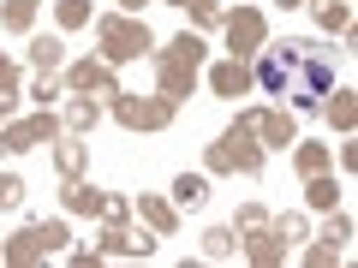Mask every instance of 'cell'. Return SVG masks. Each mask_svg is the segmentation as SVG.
<instances>
[{
    "label": "cell",
    "mask_w": 358,
    "mask_h": 268,
    "mask_svg": "<svg viewBox=\"0 0 358 268\" xmlns=\"http://www.w3.org/2000/svg\"><path fill=\"white\" fill-rule=\"evenodd\" d=\"M197 72H203V36H173L162 48V60H155V77H162V96L167 102H179V96H192V84H197Z\"/></svg>",
    "instance_id": "1"
},
{
    "label": "cell",
    "mask_w": 358,
    "mask_h": 268,
    "mask_svg": "<svg viewBox=\"0 0 358 268\" xmlns=\"http://www.w3.org/2000/svg\"><path fill=\"white\" fill-rule=\"evenodd\" d=\"M334 89V66L317 54V42H293V72H287V102L293 107H317Z\"/></svg>",
    "instance_id": "2"
},
{
    "label": "cell",
    "mask_w": 358,
    "mask_h": 268,
    "mask_svg": "<svg viewBox=\"0 0 358 268\" xmlns=\"http://www.w3.org/2000/svg\"><path fill=\"white\" fill-rule=\"evenodd\" d=\"M209 173H263V143L245 119H233L215 143H209Z\"/></svg>",
    "instance_id": "3"
},
{
    "label": "cell",
    "mask_w": 358,
    "mask_h": 268,
    "mask_svg": "<svg viewBox=\"0 0 358 268\" xmlns=\"http://www.w3.org/2000/svg\"><path fill=\"white\" fill-rule=\"evenodd\" d=\"M66 221H30V227H18L13 239H6V251H0V262H13V268H30V262H42V256H54V251H66Z\"/></svg>",
    "instance_id": "4"
},
{
    "label": "cell",
    "mask_w": 358,
    "mask_h": 268,
    "mask_svg": "<svg viewBox=\"0 0 358 268\" xmlns=\"http://www.w3.org/2000/svg\"><path fill=\"white\" fill-rule=\"evenodd\" d=\"M96 42H102L108 66L143 60V54L155 48V36H150V24H143V18H96Z\"/></svg>",
    "instance_id": "5"
},
{
    "label": "cell",
    "mask_w": 358,
    "mask_h": 268,
    "mask_svg": "<svg viewBox=\"0 0 358 268\" xmlns=\"http://www.w3.org/2000/svg\"><path fill=\"white\" fill-rule=\"evenodd\" d=\"M173 107L179 102H167V96H126V89L114 96V119L126 131H162V126H173Z\"/></svg>",
    "instance_id": "6"
},
{
    "label": "cell",
    "mask_w": 358,
    "mask_h": 268,
    "mask_svg": "<svg viewBox=\"0 0 358 268\" xmlns=\"http://www.w3.org/2000/svg\"><path fill=\"white\" fill-rule=\"evenodd\" d=\"M60 197H66L72 215H102V221H126V215H131L126 197H108V191H96V185H84V179H66Z\"/></svg>",
    "instance_id": "7"
},
{
    "label": "cell",
    "mask_w": 358,
    "mask_h": 268,
    "mask_svg": "<svg viewBox=\"0 0 358 268\" xmlns=\"http://www.w3.org/2000/svg\"><path fill=\"white\" fill-rule=\"evenodd\" d=\"M60 126H66V119H60V114H48V107H42L36 119H13V126L0 131V149H13V155H24V149H36V143H54V137H60Z\"/></svg>",
    "instance_id": "8"
},
{
    "label": "cell",
    "mask_w": 358,
    "mask_h": 268,
    "mask_svg": "<svg viewBox=\"0 0 358 268\" xmlns=\"http://www.w3.org/2000/svg\"><path fill=\"white\" fill-rule=\"evenodd\" d=\"M221 30H227L233 60L257 54V48H263V36H268V24H263V13H257V6H239V13H227V18H221Z\"/></svg>",
    "instance_id": "9"
},
{
    "label": "cell",
    "mask_w": 358,
    "mask_h": 268,
    "mask_svg": "<svg viewBox=\"0 0 358 268\" xmlns=\"http://www.w3.org/2000/svg\"><path fill=\"white\" fill-rule=\"evenodd\" d=\"M66 84L78 89V96H120V77L108 60H78L72 72H66Z\"/></svg>",
    "instance_id": "10"
},
{
    "label": "cell",
    "mask_w": 358,
    "mask_h": 268,
    "mask_svg": "<svg viewBox=\"0 0 358 268\" xmlns=\"http://www.w3.org/2000/svg\"><path fill=\"white\" fill-rule=\"evenodd\" d=\"M251 239H245V262H257V268H275V262H287V239L275 232V221H257V227H245Z\"/></svg>",
    "instance_id": "11"
},
{
    "label": "cell",
    "mask_w": 358,
    "mask_h": 268,
    "mask_svg": "<svg viewBox=\"0 0 358 268\" xmlns=\"http://www.w3.org/2000/svg\"><path fill=\"white\" fill-rule=\"evenodd\" d=\"M96 251H102V256H155V239L126 232V221H108L102 239H96Z\"/></svg>",
    "instance_id": "12"
},
{
    "label": "cell",
    "mask_w": 358,
    "mask_h": 268,
    "mask_svg": "<svg viewBox=\"0 0 358 268\" xmlns=\"http://www.w3.org/2000/svg\"><path fill=\"white\" fill-rule=\"evenodd\" d=\"M239 119L257 131V137H268V143H299L293 119H287V114H275V107H251V114H239Z\"/></svg>",
    "instance_id": "13"
},
{
    "label": "cell",
    "mask_w": 358,
    "mask_h": 268,
    "mask_svg": "<svg viewBox=\"0 0 358 268\" xmlns=\"http://www.w3.org/2000/svg\"><path fill=\"white\" fill-rule=\"evenodd\" d=\"M131 209H138V215H143V227H150V232H162V239H167V232H179V209L167 203V197H150V191H143Z\"/></svg>",
    "instance_id": "14"
},
{
    "label": "cell",
    "mask_w": 358,
    "mask_h": 268,
    "mask_svg": "<svg viewBox=\"0 0 358 268\" xmlns=\"http://www.w3.org/2000/svg\"><path fill=\"white\" fill-rule=\"evenodd\" d=\"M209 89H215V96H245V89H251V66L245 60H221L215 72H209Z\"/></svg>",
    "instance_id": "15"
},
{
    "label": "cell",
    "mask_w": 358,
    "mask_h": 268,
    "mask_svg": "<svg viewBox=\"0 0 358 268\" xmlns=\"http://www.w3.org/2000/svg\"><path fill=\"white\" fill-rule=\"evenodd\" d=\"M60 60H66V42L60 36H36V42H30V66H36L42 77L60 72Z\"/></svg>",
    "instance_id": "16"
},
{
    "label": "cell",
    "mask_w": 358,
    "mask_h": 268,
    "mask_svg": "<svg viewBox=\"0 0 358 268\" xmlns=\"http://www.w3.org/2000/svg\"><path fill=\"white\" fill-rule=\"evenodd\" d=\"M173 203H179V209H203V203H209V179L179 173V179H173Z\"/></svg>",
    "instance_id": "17"
},
{
    "label": "cell",
    "mask_w": 358,
    "mask_h": 268,
    "mask_svg": "<svg viewBox=\"0 0 358 268\" xmlns=\"http://www.w3.org/2000/svg\"><path fill=\"white\" fill-rule=\"evenodd\" d=\"M293 167H299L305 179L329 173V143H299V149H293Z\"/></svg>",
    "instance_id": "18"
},
{
    "label": "cell",
    "mask_w": 358,
    "mask_h": 268,
    "mask_svg": "<svg viewBox=\"0 0 358 268\" xmlns=\"http://www.w3.org/2000/svg\"><path fill=\"white\" fill-rule=\"evenodd\" d=\"M233 251H239V239H233V227H209V232H203V256H209V262H227Z\"/></svg>",
    "instance_id": "19"
},
{
    "label": "cell",
    "mask_w": 358,
    "mask_h": 268,
    "mask_svg": "<svg viewBox=\"0 0 358 268\" xmlns=\"http://www.w3.org/2000/svg\"><path fill=\"white\" fill-rule=\"evenodd\" d=\"M329 119L341 131H352L358 126V102H352V89H334V102H329Z\"/></svg>",
    "instance_id": "20"
},
{
    "label": "cell",
    "mask_w": 358,
    "mask_h": 268,
    "mask_svg": "<svg viewBox=\"0 0 358 268\" xmlns=\"http://www.w3.org/2000/svg\"><path fill=\"white\" fill-rule=\"evenodd\" d=\"M305 197H310V209H322V215H329L341 191H334V179H329V173H317V179H305Z\"/></svg>",
    "instance_id": "21"
},
{
    "label": "cell",
    "mask_w": 358,
    "mask_h": 268,
    "mask_svg": "<svg viewBox=\"0 0 358 268\" xmlns=\"http://www.w3.org/2000/svg\"><path fill=\"white\" fill-rule=\"evenodd\" d=\"M30 18H36V0H6V13H0V24L24 36V30H30Z\"/></svg>",
    "instance_id": "22"
},
{
    "label": "cell",
    "mask_w": 358,
    "mask_h": 268,
    "mask_svg": "<svg viewBox=\"0 0 358 268\" xmlns=\"http://www.w3.org/2000/svg\"><path fill=\"white\" fill-rule=\"evenodd\" d=\"M54 18H60V30H84L90 24V0H60Z\"/></svg>",
    "instance_id": "23"
},
{
    "label": "cell",
    "mask_w": 358,
    "mask_h": 268,
    "mask_svg": "<svg viewBox=\"0 0 358 268\" xmlns=\"http://www.w3.org/2000/svg\"><path fill=\"white\" fill-rule=\"evenodd\" d=\"M317 24H322V30H346V24H352L346 0H317Z\"/></svg>",
    "instance_id": "24"
},
{
    "label": "cell",
    "mask_w": 358,
    "mask_h": 268,
    "mask_svg": "<svg viewBox=\"0 0 358 268\" xmlns=\"http://www.w3.org/2000/svg\"><path fill=\"white\" fill-rule=\"evenodd\" d=\"M54 167H60V179H78L84 173V143H60L54 149Z\"/></svg>",
    "instance_id": "25"
},
{
    "label": "cell",
    "mask_w": 358,
    "mask_h": 268,
    "mask_svg": "<svg viewBox=\"0 0 358 268\" xmlns=\"http://www.w3.org/2000/svg\"><path fill=\"white\" fill-rule=\"evenodd\" d=\"M167 6H179V13H192L197 24H221V0H167Z\"/></svg>",
    "instance_id": "26"
},
{
    "label": "cell",
    "mask_w": 358,
    "mask_h": 268,
    "mask_svg": "<svg viewBox=\"0 0 358 268\" xmlns=\"http://www.w3.org/2000/svg\"><path fill=\"white\" fill-rule=\"evenodd\" d=\"M66 126H72V131H90V126H96V102H90V96H78V102L66 107Z\"/></svg>",
    "instance_id": "27"
},
{
    "label": "cell",
    "mask_w": 358,
    "mask_h": 268,
    "mask_svg": "<svg viewBox=\"0 0 358 268\" xmlns=\"http://www.w3.org/2000/svg\"><path fill=\"white\" fill-rule=\"evenodd\" d=\"M329 215H334V209H329ZM322 239H329L334 251H346V239H352V215H334L329 227H322Z\"/></svg>",
    "instance_id": "28"
},
{
    "label": "cell",
    "mask_w": 358,
    "mask_h": 268,
    "mask_svg": "<svg viewBox=\"0 0 358 268\" xmlns=\"http://www.w3.org/2000/svg\"><path fill=\"white\" fill-rule=\"evenodd\" d=\"M24 203V179L18 173H0V209H18Z\"/></svg>",
    "instance_id": "29"
},
{
    "label": "cell",
    "mask_w": 358,
    "mask_h": 268,
    "mask_svg": "<svg viewBox=\"0 0 358 268\" xmlns=\"http://www.w3.org/2000/svg\"><path fill=\"white\" fill-rule=\"evenodd\" d=\"M275 232H281L287 244H293V239H305V215H281V221H275Z\"/></svg>",
    "instance_id": "30"
},
{
    "label": "cell",
    "mask_w": 358,
    "mask_h": 268,
    "mask_svg": "<svg viewBox=\"0 0 358 268\" xmlns=\"http://www.w3.org/2000/svg\"><path fill=\"white\" fill-rule=\"evenodd\" d=\"M341 256H346V251H334V244H317V251H305V262H310V268H329V262H341Z\"/></svg>",
    "instance_id": "31"
},
{
    "label": "cell",
    "mask_w": 358,
    "mask_h": 268,
    "mask_svg": "<svg viewBox=\"0 0 358 268\" xmlns=\"http://www.w3.org/2000/svg\"><path fill=\"white\" fill-rule=\"evenodd\" d=\"M0 96H18V66L0 54Z\"/></svg>",
    "instance_id": "32"
},
{
    "label": "cell",
    "mask_w": 358,
    "mask_h": 268,
    "mask_svg": "<svg viewBox=\"0 0 358 268\" xmlns=\"http://www.w3.org/2000/svg\"><path fill=\"white\" fill-rule=\"evenodd\" d=\"M257 221H268V215H263L257 203H245V209H239V232H245V227H257Z\"/></svg>",
    "instance_id": "33"
},
{
    "label": "cell",
    "mask_w": 358,
    "mask_h": 268,
    "mask_svg": "<svg viewBox=\"0 0 358 268\" xmlns=\"http://www.w3.org/2000/svg\"><path fill=\"white\" fill-rule=\"evenodd\" d=\"M13 102H18V96H0V119H6V114H13Z\"/></svg>",
    "instance_id": "34"
},
{
    "label": "cell",
    "mask_w": 358,
    "mask_h": 268,
    "mask_svg": "<svg viewBox=\"0 0 358 268\" xmlns=\"http://www.w3.org/2000/svg\"><path fill=\"white\" fill-rule=\"evenodd\" d=\"M120 6H126V13H143V0H120Z\"/></svg>",
    "instance_id": "35"
},
{
    "label": "cell",
    "mask_w": 358,
    "mask_h": 268,
    "mask_svg": "<svg viewBox=\"0 0 358 268\" xmlns=\"http://www.w3.org/2000/svg\"><path fill=\"white\" fill-rule=\"evenodd\" d=\"M281 6H305V0H281Z\"/></svg>",
    "instance_id": "36"
}]
</instances>
